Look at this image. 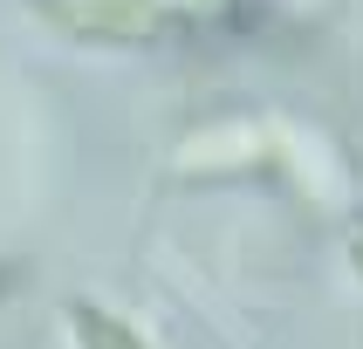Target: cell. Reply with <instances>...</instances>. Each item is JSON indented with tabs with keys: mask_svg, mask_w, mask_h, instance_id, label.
Here are the masks:
<instances>
[{
	"mask_svg": "<svg viewBox=\"0 0 363 349\" xmlns=\"http://www.w3.org/2000/svg\"><path fill=\"white\" fill-rule=\"evenodd\" d=\"M192 14H226V0H185Z\"/></svg>",
	"mask_w": 363,
	"mask_h": 349,
	"instance_id": "3",
	"label": "cell"
},
{
	"mask_svg": "<svg viewBox=\"0 0 363 349\" xmlns=\"http://www.w3.org/2000/svg\"><path fill=\"white\" fill-rule=\"evenodd\" d=\"M41 21L76 41H151L164 28L158 0H35Z\"/></svg>",
	"mask_w": 363,
	"mask_h": 349,
	"instance_id": "1",
	"label": "cell"
},
{
	"mask_svg": "<svg viewBox=\"0 0 363 349\" xmlns=\"http://www.w3.org/2000/svg\"><path fill=\"white\" fill-rule=\"evenodd\" d=\"M69 322H76L82 349H144L138 336H130V322H117V315H103V308H89V302L69 308Z\"/></svg>",
	"mask_w": 363,
	"mask_h": 349,
	"instance_id": "2",
	"label": "cell"
},
{
	"mask_svg": "<svg viewBox=\"0 0 363 349\" xmlns=\"http://www.w3.org/2000/svg\"><path fill=\"white\" fill-rule=\"evenodd\" d=\"M350 246H357V261H363V226H357V240H350Z\"/></svg>",
	"mask_w": 363,
	"mask_h": 349,
	"instance_id": "4",
	"label": "cell"
}]
</instances>
